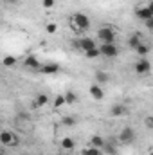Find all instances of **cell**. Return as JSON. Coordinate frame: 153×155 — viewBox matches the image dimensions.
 Listing matches in <instances>:
<instances>
[{"instance_id": "27", "label": "cell", "mask_w": 153, "mask_h": 155, "mask_svg": "<svg viewBox=\"0 0 153 155\" xmlns=\"http://www.w3.org/2000/svg\"><path fill=\"white\" fill-rule=\"evenodd\" d=\"M63 124H67V126H74V124H76V119H74V117H63Z\"/></svg>"}, {"instance_id": "12", "label": "cell", "mask_w": 153, "mask_h": 155, "mask_svg": "<svg viewBox=\"0 0 153 155\" xmlns=\"http://www.w3.org/2000/svg\"><path fill=\"white\" fill-rule=\"evenodd\" d=\"M105 144H106V141H105L99 134H94V135L90 137V146H96V148L103 150V148H105Z\"/></svg>"}, {"instance_id": "2", "label": "cell", "mask_w": 153, "mask_h": 155, "mask_svg": "<svg viewBox=\"0 0 153 155\" xmlns=\"http://www.w3.org/2000/svg\"><path fill=\"white\" fill-rule=\"evenodd\" d=\"M97 38L101 40V43H115L117 33L114 27H99L97 29Z\"/></svg>"}, {"instance_id": "35", "label": "cell", "mask_w": 153, "mask_h": 155, "mask_svg": "<svg viewBox=\"0 0 153 155\" xmlns=\"http://www.w3.org/2000/svg\"><path fill=\"white\" fill-rule=\"evenodd\" d=\"M2 155H5V153H2Z\"/></svg>"}, {"instance_id": "1", "label": "cell", "mask_w": 153, "mask_h": 155, "mask_svg": "<svg viewBox=\"0 0 153 155\" xmlns=\"http://www.w3.org/2000/svg\"><path fill=\"white\" fill-rule=\"evenodd\" d=\"M70 27L77 31V33H81V31H88V27H90V18L85 15V13H74L72 16H70Z\"/></svg>"}, {"instance_id": "17", "label": "cell", "mask_w": 153, "mask_h": 155, "mask_svg": "<svg viewBox=\"0 0 153 155\" xmlns=\"http://www.w3.org/2000/svg\"><path fill=\"white\" fill-rule=\"evenodd\" d=\"M135 52H137L141 58H146V56H148V52H150V45H146V43H141V45L135 49Z\"/></svg>"}, {"instance_id": "29", "label": "cell", "mask_w": 153, "mask_h": 155, "mask_svg": "<svg viewBox=\"0 0 153 155\" xmlns=\"http://www.w3.org/2000/svg\"><path fill=\"white\" fill-rule=\"evenodd\" d=\"M18 144H20V137L15 134V139H13V144H11V146H18Z\"/></svg>"}, {"instance_id": "6", "label": "cell", "mask_w": 153, "mask_h": 155, "mask_svg": "<svg viewBox=\"0 0 153 155\" xmlns=\"http://www.w3.org/2000/svg\"><path fill=\"white\" fill-rule=\"evenodd\" d=\"M135 16L141 20V22H148V20H151L153 18V13H151V9L148 7V5H139L137 9H135Z\"/></svg>"}, {"instance_id": "18", "label": "cell", "mask_w": 153, "mask_h": 155, "mask_svg": "<svg viewBox=\"0 0 153 155\" xmlns=\"http://www.w3.org/2000/svg\"><path fill=\"white\" fill-rule=\"evenodd\" d=\"M65 105H67L65 94H60V96H56V99H54V108H61V107H65Z\"/></svg>"}, {"instance_id": "13", "label": "cell", "mask_w": 153, "mask_h": 155, "mask_svg": "<svg viewBox=\"0 0 153 155\" xmlns=\"http://www.w3.org/2000/svg\"><path fill=\"white\" fill-rule=\"evenodd\" d=\"M60 146H61V150H65V152H72V150L76 148V143H74L72 137H63L61 143H60Z\"/></svg>"}, {"instance_id": "26", "label": "cell", "mask_w": 153, "mask_h": 155, "mask_svg": "<svg viewBox=\"0 0 153 155\" xmlns=\"http://www.w3.org/2000/svg\"><path fill=\"white\" fill-rule=\"evenodd\" d=\"M56 29H58V25H56V24H49V25L45 27V31H47L49 35H54V33H56Z\"/></svg>"}, {"instance_id": "31", "label": "cell", "mask_w": 153, "mask_h": 155, "mask_svg": "<svg viewBox=\"0 0 153 155\" xmlns=\"http://www.w3.org/2000/svg\"><path fill=\"white\" fill-rule=\"evenodd\" d=\"M148 7L151 9V13H153V0H151V2H150V4H148Z\"/></svg>"}, {"instance_id": "33", "label": "cell", "mask_w": 153, "mask_h": 155, "mask_svg": "<svg viewBox=\"0 0 153 155\" xmlns=\"http://www.w3.org/2000/svg\"><path fill=\"white\" fill-rule=\"evenodd\" d=\"M150 155H153V152H150Z\"/></svg>"}, {"instance_id": "22", "label": "cell", "mask_w": 153, "mask_h": 155, "mask_svg": "<svg viewBox=\"0 0 153 155\" xmlns=\"http://www.w3.org/2000/svg\"><path fill=\"white\" fill-rule=\"evenodd\" d=\"M103 152H105V153H108V155H117V148H115L112 143H106V144H105V148H103Z\"/></svg>"}, {"instance_id": "25", "label": "cell", "mask_w": 153, "mask_h": 155, "mask_svg": "<svg viewBox=\"0 0 153 155\" xmlns=\"http://www.w3.org/2000/svg\"><path fill=\"white\" fill-rule=\"evenodd\" d=\"M54 2H56V0H41V5H43L45 9H52V7H54Z\"/></svg>"}, {"instance_id": "30", "label": "cell", "mask_w": 153, "mask_h": 155, "mask_svg": "<svg viewBox=\"0 0 153 155\" xmlns=\"http://www.w3.org/2000/svg\"><path fill=\"white\" fill-rule=\"evenodd\" d=\"M146 27H150V29H153V18H151V20H148V22H146Z\"/></svg>"}, {"instance_id": "10", "label": "cell", "mask_w": 153, "mask_h": 155, "mask_svg": "<svg viewBox=\"0 0 153 155\" xmlns=\"http://www.w3.org/2000/svg\"><path fill=\"white\" fill-rule=\"evenodd\" d=\"M13 139H15V134H13V132L2 130V134H0V143H2L4 146H11V144H13Z\"/></svg>"}, {"instance_id": "11", "label": "cell", "mask_w": 153, "mask_h": 155, "mask_svg": "<svg viewBox=\"0 0 153 155\" xmlns=\"http://www.w3.org/2000/svg\"><path fill=\"white\" fill-rule=\"evenodd\" d=\"M90 96H92L94 99H97V101H101V99L105 97V92H103V87H101V85H92V87H90Z\"/></svg>"}, {"instance_id": "14", "label": "cell", "mask_w": 153, "mask_h": 155, "mask_svg": "<svg viewBox=\"0 0 153 155\" xmlns=\"http://www.w3.org/2000/svg\"><path fill=\"white\" fill-rule=\"evenodd\" d=\"M141 43H142V40H141V33H133V35L128 38V47L133 49V51H135Z\"/></svg>"}, {"instance_id": "19", "label": "cell", "mask_w": 153, "mask_h": 155, "mask_svg": "<svg viewBox=\"0 0 153 155\" xmlns=\"http://www.w3.org/2000/svg\"><path fill=\"white\" fill-rule=\"evenodd\" d=\"M65 99H67V105H74L77 101V94L72 92V90H69V92H65Z\"/></svg>"}, {"instance_id": "3", "label": "cell", "mask_w": 153, "mask_h": 155, "mask_svg": "<svg viewBox=\"0 0 153 155\" xmlns=\"http://www.w3.org/2000/svg\"><path fill=\"white\" fill-rule=\"evenodd\" d=\"M135 139H137V134L130 126H126L119 132V143H122V144H132V143H135Z\"/></svg>"}, {"instance_id": "34", "label": "cell", "mask_w": 153, "mask_h": 155, "mask_svg": "<svg viewBox=\"0 0 153 155\" xmlns=\"http://www.w3.org/2000/svg\"><path fill=\"white\" fill-rule=\"evenodd\" d=\"M56 155H60V153H56Z\"/></svg>"}, {"instance_id": "32", "label": "cell", "mask_w": 153, "mask_h": 155, "mask_svg": "<svg viewBox=\"0 0 153 155\" xmlns=\"http://www.w3.org/2000/svg\"><path fill=\"white\" fill-rule=\"evenodd\" d=\"M7 2H11V4H16V2H20V0H7Z\"/></svg>"}, {"instance_id": "8", "label": "cell", "mask_w": 153, "mask_h": 155, "mask_svg": "<svg viewBox=\"0 0 153 155\" xmlns=\"http://www.w3.org/2000/svg\"><path fill=\"white\" fill-rule=\"evenodd\" d=\"M60 71H61V67H60L58 63H54V61L43 63V65H41V69H40V72H41V74H45V76H50V74H58Z\"/></svg>"}, {"instance_id": "9", "label": "cell", "mask_w": 153, "mask_h": 155, "mask_svg": "<svg viewBox=\"0 0 153 155\" xmlns=\"http://www.w3.org/2000/svg\"><path fill=\"white\" fill-rule=\"evenodd\" d=\"M24 65H25L27 69H31V71H40V69H41L40 60L38 58H34V56H27V58L24 60Z\"/></svg>"}, {"instance_id": "7", "label": "cell", "mask_w": 153, "mask_h": 155, "mask_svg": "<svg viewBox=\"0 0 153 155\" xmlns=\"http://www.w3.org/2000/svg\"><path fill=\"white\" fill-rule=\"evenodd\" d=\"M92 49H97L96 40H94V38H88V36L79 38V51H81L83 54H85V52H88V51H92Z\"/></svg>"}, {"instance_id": "28", "label": "cell", "mask_w": 153, "mask_h": 155, "mask_svg": "<svg viewBox=\"0 0 153 155\" xmlns=\"http://www.w3.org/2000/svg\"><path fill=\"white\" fill-rule=\"evenodd\" d=\"M144 124H146L148 128H151V130H153V117H151V116L144 117Z\"/></svg>"}, {"instance_id": "23", "label": "cell", "mask_w": 153, "mask_h": 155, "mask_svg": "<svg viewBox=\"0 0 153 155\" xmlns=\"http://www.w3.org/2000/svg\"><path fill=\"white\" fill-rule=\"evenodd\" d=\"M2 63H4V67H13V65L16 63V58H15V56H5V58L2 60Z\"/></svg>"}, {"instance_id": "20", "label": "cell", "mask_w": 153, "mask_h": 155, "mask_svg": "<svg viewBox=\"0 0 153 155\" xmlns=\"http://www.w3.org/2000/svg\"><path fill=\"white\" fill-rule=\"evenodd\" d=\"M36 103H38V107H47L49 105V96L47 94H38L36 96Z\"/></svg>"}, {"instance_id": "16", "label": "cell", "mask_w": 153, "mask_h": 155, "mask_svg": "<svg viewBox=\"0 0 153 155\" xmlns=\"http://www.w3.org/2000/svg\"><path fill=\"white\" fill-rule=\"evenodd\" d=\"M81 155H105L103 150H99V148H96V146H88V148H85Z\"/></svg>"}, {"instance_id": "5", "label": "cell", "mask_w": 153, "mask_h": 155, "mask_svg": "<svg viewBox=\"0 0 153 155\" xmlns=\"http://www.w3.org/2000/svg\"><path fill=\"white\" fill-rule=\"evenodd\" d=\"M150 71H151V63H150L148 58H139V60L135 61V72H137V74L146 76Z\"/></svg>"}, {"instance_id": "15", "label": "cell", "mask_w": 153, "mask_h": 155, "mask_svg": "<svg viewBox=\"0 0 153 155\" xmlns=\"http://www.w3.org/2000/svg\"><path fill=\"white\" fill-rule=\"evenodd\" d=\"M110 114L115 116V117L124 116V114H126V107H124V105H114V107L110 108Z\"/></svg>"}, {"instance_id": "4", "label": "cell", "mask_w": 153, "mask_h": 155, "mask_svg": "<svg viewBox=\"0 0 153 155\" xmlns=\"http://www.w3.org/2000/svg\"><path fill=\"white\" fill-rule=\"evenodd\" d=\"M99 51H101V56H105V58H115V56H119L117 43H101Z\"/></svg>"}, {"instance_id": "24", "label": "cell", "mask_w": 153, "mask_h": 155, "mask_svg": "<svg viewBox=\"0 0 153 155\" xmlns=\"http://www.w3.org/2000/svg\"><path fill=\"white\" fill-rule=\"evenodd\" d=\"M96 79H97L99 83H106V81H108V74H106V72H97V74H96Z\"/></svg>"}, {"instance_id": "21", "label": "cell", "mask_w": 153, "mask_h": 155, "mask_svg": "<svg viewBox=\"0 0 153 155\" xmlns=\"http://www.w3.org/2000/svg\"><path fill=\"white\" fill-rule=\"evenodd\" d=\"M85 56H86L88 60H96V58H99V56H101V51H99V47H97V49H92V51L85 52Z\"/></svg>"}]
</instances>
